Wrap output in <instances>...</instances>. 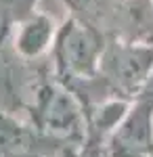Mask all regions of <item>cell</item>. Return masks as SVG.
I'll return each mask as SVG.
<instances>
[{"label":"cell","mask_w":153,"mask_h":157,"mask_svg":"<svg viewBox=\"0 0 153 157\" xmlns=\"http://www.w3.org/2000/svg\"><path fill=\"white\" fill-rule=\"evenodd\" d=\"M105 46L107 38L96 27L78 19L76 15L65 17V21L59 23V32L50 50L61 80H67V84H84L96 78Z\"/></svg>","instance_id":"1"},{"label":"cell","mask_w":153,"mask_h":157,"mask_svg":"<svg viewBox=\"0 0 153 157\" xmlns=\"http://www.w3.org/2000/svg\"><path fill=\"white\" fill-rule=\"evenodd\" d=\"M36 111L40 126L59 136H76L86 124L82 103L69 90V86L63 84L44 86L38 94Z\"/></svg>","instance_id":"4"},{"label":"cell","mask_w":153,"mask_h":157,"mask_svg":"<svg viewBox=\"0 0 153 157\" xmlns=\"http://www.w3.org/2000/svg\"><path fill=\"white\" fill-rule=\"evenodd\" d=\"M57 32H59V23L55 21V17L36 9L15 25V36H13L15 52L27 61L40 59L48 50H53Z\"/></svg>","instance_id":"6"},{"label":"cell","mask_w":153,"mask_h":157,"mask_svg":"<svg viewBox=\"0 0 153 157\" xmlns=\"http://www.w3.org/2000/svg\"><path fill=\"white\" fill-rule=\"evenodd\" d=\"M105 36L136 44H153V0H116Z\"/></svg>","instance_id":"5"},{"label":"cell","mask_w":153,"mask_h":157,"mask_svg":"<svg viewBox=\"0 0 153 157\" xmlns=\"http://www.w3.org/2000/svg\"><path fill=\"white\" fill-rule=\"evenodd\" d=\"M149 157H153V138H151V151H149Z\"/></svg>","instance_id":"9"},{"label":"cell","mask_w":153,"mask_h":157,"mask_svg":"<svg viewBox=\"0 0 153 157\" xmlns=\"http://www.w3.org/2000/svg\"><path fill=\"white\" fill-rule=\"evenodd\" d=\"M38 0H0V21L19 23L29 13L36 11Z\"/></svg>","instance_id":"7"},{"label":"cell","mask_w":153,"mask_h":157,"mask_svg":"<svg viewBox=\"0 0 153 157\" xmlns=\"http://www.w3.org/2000/svg\"><path fill=\"white\" fill-rule=\"evenodd\" d=\"M153 73V44L109 38L101 57L99 75L124 98H136Z\"/></svg>","instance_id":"2"},{"label":"cell","mask_w":153,"mask_h":157,"mask_svg":"<svg viewBox=\"0 0 153 157\" xmlns=\"http://www.w3.org/2000/svg\"><path fill=\"white\" fill-rule=\"evenodd\" d=\"M153 138V98L136 97L116 132L105 140V157H149Z\"/></svg>","instance_id":"3"},{"label":"cell","mask_w":153,"mask_h":157,"mask_svg":"<svg viewBox=\"0 0 153 157\" xmlns=\"http://www.w3.org/2000/svg\"><path fill=\"white\" fill-rule=\"evenodd\" d=\"M21 136H23V130H21L19 124L0 115V153L17 147L21 143Z\"/></svg>","instance_id":"8"}]
</instances>
